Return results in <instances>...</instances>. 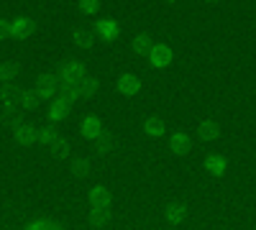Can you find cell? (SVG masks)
Returning <instances> with one entry per match:
<instances>
[{
    "instance_id": "19",
    "label": "cell",
    "mask_w": 256,
    "mask_h": 230,
    "mask_svg": "<svg viewBox=\"0 0 256 230\" xmlns=\"http://www.w3.org/2000/svg\"><path fill=\"white\" fill-rule=\"evenodd\" d=\"M108 220H110V210H92V213H90V223H92L95 228H102Z\"/></svg>"
},
{
    "instance_id": "18",
    "label": "cell",
    "mask_w": 256,
    "mask_h": 230,
    "mask_svg": "<svg viewBox=\"0 0 256 230\" xmlns=\"http://www.w3.org/2000/svg\"><path fill=\"white\" fill-rule=\"evenodd\" d=\"M16 138H18L20 143H24V146H31V143L36 141V133L28 128V125H20V128H18V133H16Z\"/></svg>"
},
{
    "instance_id": "10",
    "label": "cell",
    "mask_w": 256,
    "mask_h": 230,
    "mask_svg": "<svg viewBox=\"0 0 256 230\" xmlns=\"http://www.w3.org/2000/svg\"><path fill=\"white\" fill-rule=\"evenodd\" d=\"M118 31H120V28H118V20H113V18H102L100 23H98V33H100L102 38H108V41L116 38Z\"/></svg>"
},
{
    "instance_id": "6",
    "label": "cell",
    "mask_w": 256,
    "mask_h": 230,
    "mask_svg": "<svg viewBox=\"0 0 256 230\" xmlns=\"http://www.w3.org/2000/svg\"><path fill=\"white\" fill-rule=\"evenodd\" d=\"M164 218H166V223H172V225L184 223V218H187L184 205H182V202H169V205H166V210H164Z\"/></svg>"
},
{
    "instance_id": "20",
    "label": "cell",
    "mask_w": 256,
    "mask_h": 230,
    "mask_svg": "<svg viewBox=\"0 0 256 230\" xmlns=\"http://www.w3.org/2000/svg\"><path fill=\"white\" fill-rule=\"evenodd\" d=\"M67 110H70V102L56 100L54 105H52V118H54V120H59V118H64V115H67Z\"/></svg>"
},
{
    "instance_id": "15",
    "label": "cell",
    "mask_w": 256,
    "mask_h": 230,
    "mask_svg": "<svg viewBox=\"0 0 256 230\" xmlns=\"http://www.w3.org/2000/svg\"><path fill=\"white\" fill-rule=\"evenodd\" d=\"M72 172H74L77 177H88V174L92 172V164H90L88 159H74V161H72Z\"/></svg>"
},
{
    "instance_id": "13",
    "label": "cell",
    "mask_w": 256,
    "mask_h": 230,
    "mask_svg": "<svg viewBox=\"0 0 256 230\" xmlns=\"http://www.w3.org/2000/svg\"><path fill=\"white\" fill-rule=\"evenodd\" d=\"M152 49H154V41L148 38L146 33H141V36L134 38V51H136V54H148Z\"/></svg>"
},
{
    "instance_id": "25",
    "label": "cell",
    "mask_w": 256,
    "mask_h": 230,
    "mask_svg": "<svg viewBox=\"0 0 256 230\" xmlns=\"http://www.w3.org/2000/svg\"><path fill=\"white\" fill-rule=\"evenodd\" d=\"M20 105L31 108V105H34V95H31V92H20Z\"/></svg>"
},
{
    "instance_id": "11",
    "label": "cell",
    "mask_w": 256,
    "mask_h": 230,
    "mask_svg": "<svg viewBox=\"0 0 256 230\" xmlns=\"http://www.w3.org/2000/svg\"><path fill=\"white\" fill-rule=\"evenodd\" d=\"M82 133H84V138H90V141L95 138L98 141L100 138V120L98 118H84L82 120Z\"/></svg>"
},
{
    "instance_id": "27",
    "label": "cell",
    "mask_w": 256,
    "mask_h": 230,
    "mask_svg": "<svg viewBox=\"0 0 256 230\" xmlns=\"http://www.w3.org/2000/svg\"><path fill=\"white\" fill-rule=\"evenodd\" d=\"M8 31H10V26L6 23V20H0V36H6Z\"/></svg>"
},
{
    "instance_id": "21",
    "label": "cell",
    "mask_w": 256,
    "mask_h": 230,
    "mask_svg": "<svg viewBox=\"0 0 256 230\" xmlns=\"http://www.w3.org/2000/svg\"><path fill=\"white\" fill-rule=\"evenodd\" d=\"M98 8H100L98 0H82V3H80V10H82V13H88V15H90V13H95Z\"/></svg>"
},
{
    "instance_id": "26",
    "label": "cell",
    "mask_w": 256,
    "mask_h": 230,
    "mask_svg": "<svg viewBox=\"0 0 256 230\" xmlns=\"http://www.w3.org/2000/svg\"><path fill=\"white\" fill-rule=\"evenodd\" d=\"M16 74V69L13 67H3V69H0V77H3V79H10Z\"/></svg>"
},
{
    "instance_id": "8",
    "label": "cell",
    "mask_w": 256,
    "mask_h": 230,
    "mask_svg": "<svg viewBox=\"0 0 256 230\" xmlns=\"http://www.w3.org/2000/svg\"><path fill=\"white\" fill-rule=\"evenodd\" d=\"M226 166H228L226 156H218V154H210V156L205 159V169H208L210 174H216V177H220V174L226 172Z\"/></svg>"
},
{
    "instance_id": "17",
    "label": "cell",
    "mask_w": 256,
    "mask_h": 230,
    "mask_svg": "<svg viewBox=\"0 0 256 230\" xmlns=\"http://www.w3.org/2000/svg\"><path fill=\"white\" fill-rule=\"evenodd\" d=\"M77 90H80V95H92V92H98V79H95V77H84L80 85H77Z\"/></svg>"
},
{
    "instance_id": "22",
    "label": "cell",
    "mask_w": 256,
    "mask_h": 230,
    "mask_svg": "<svg viewBox=\"0 0 256 230\" xmlns=\"http://www.w3.org/2000/svg\"><path fill=\"white\" fill-rule=\"evenodd\" d=\"M13 31H16V33H28V31H31V20H16Z\"/></svg>"
},
{
    "instance_id": "3",
    "label": "cell",
    "mask_w": 256,
    "mask_h": 230,
    "mask_svg": "<svg viewBox=\"0 0 256 230\" xmlns=\"http://www.w3.org/2000/svg\"><path fill=\"white\" fill-rule=\"evenodd\" d=\"M116 87L120 95H136L141 90V79L136 74H120L118 82H116Z\"/></svg>"
},
{
    "instance_id": "24",
    "label": "cell",
    "mask_w": 256,
    "mask_h": 230,
    "mask_svg": "<svg viewBox=\"0 0 256 230\" xmlns=\"http://www.w3.org/2000/svg\"><path fill=\"white\" fill-rule=\"evenodd\" d=\"M28 230H59V228L52 223H36V225H28Z\"/></svg>"
},
{
    "instance_id": "14",
    "label": "cell",
    "mask_w": 256,
    "mask_h": 230,
    "mask_svg": "<svg viewBox=\"0 0 256 230\" xmlns=\"http://www.w3.org/2000/svg\"><path fill=\"white\" fill-rule=\"evenodd\" d=\"M54 90H56V79L54 77H41L38 79V95L41 97H52Z\"/></svg>"
},
{
    "instance_id": "1",
    "label": "cell",
    "mask_w": 256,
    "mask_h": 230,
    "mask_svg": "<svg viewBox=\"0 0 256 230\" xmlns=\"http://www.w3.org/2000/svg\"><path fill=\"white\" fill-rule=\"evenodd\" d=\"M148 59H152V64L156 69H164L166 64H172V49L166 44H154V49L148 51Z\"/></svg>"
},
{
    "instance_id": "16",
    "label": "cell",
    "mask_w": 256,
    "mask_h": 230,
    "mask_svg": "<svg viewBox=\"0 0 256 230\" xmlns=\"http://www.w3.org/2000/svg\"><path fill=\"white\" fill-rule=\"evenodd\" d=\"M95 146H98L100 154H110V151H116V138L113 136H100L95 141Z\"/></svg>"
},
{
    "instance_id": "5",
    "label": "cell",
    "mask_w": 256,
    "mask_h": 230,
    "mask_svg": "<svg viewBox=\"0 0 256 230\" xmlns=\"http://www.w3.org/2000/svg\"><path fill=\"white\" fill-rule=\"evenodd\" d=\"M90 205H92V210H108L110 207V192L105 190V187H92Z\"/></svg>"
},
{
    "instance_id": "12",
    "label": "cell",
    "mask_w": 256,
    "mask_h": 230,
    "mask_svg": "<svg viewBox=\"0 0 256 230\" xmlns=\"http://www.w3.org/2000/svg\"><path fill=\"white\" fill-rule=\"evenodd\" d=\"M72 41H74V44H77L80 49H90L95 38H92V33H90V31L80 28V31H74V33H72Z\"/></svg>"
},
{
    "instance_id": "23",
    "label": "cell",
    "mask_w": 256,
    "mask_h": 230,
    "mask_svg": "<svg viewBox=\"0 0 256 230\" xmlns=\"http://www.w3.org/2000/svg\"><path fill=\"white\" fill-rule=\"evenodd\" d=\"M52 146H54V151H56L59 156H64V154H67V141H64V138H56Z\"/></svg>"
},
{
    "instance_id": "9",
    "label": "cell",
    "mask_w": 256,
    "mask_h": 230,
    "mask_svg": "<svg viewBox=\"0 0 256 230\" xmlns=\"http://www.w3.org/2000/svg\"><path fill=\"white\" fill-rule=\"evenodd\" d=\"M144 133H146L148 138H159V136L164 133V120L156 118V115L146 118V123H144Z\"/></svg>"
},
{
    "instance_id": "7",
    "label": "cell",
    "mask_w": 256,
    "mask_h": 230,
    "mask_svg": "<svg viewBox=\"0 0 256 230\" xmlns=\"http://www.w3.org/2000/svg\"><path fill=\"white\" fill-rule=\"evenodd\" d=\"M190 136H184V133H174L172 138H169V151H172L174 156H184L187 151H190Z\"/></svg>"
},
{
    "instance_id": "4",
    "label": "cell",
    "mask_w": 256,
    "mask_h": 230,
    "mask_svg": "<svg viewBox=\"0 0 256 230\" xmlns=\"http://www.w3.org/2000/svg\"><path fill=\"white\" fill-rule=\"evenodd\" d=\"M198 133H200V138H205V141H216V138L220 136V123L212 120V118H202L200 125H198Z\"/></svg>"
},
{
    "instance_id": "2",
    "label": "cell",
    "mask_w": 256,
    "mask_h": 230,
    "mask_svg": "<svg viewBox=\"0 0 256 230\" xmlns=\"http://www.w3.org/2000/svg\"><path fill=\"white\" fill-rule=\"evenodd\" d=\"M62 77L67 85H77V82L84 79V67H82V61H67V64L62 67Z\"/></svg>"
}]
</instances>
